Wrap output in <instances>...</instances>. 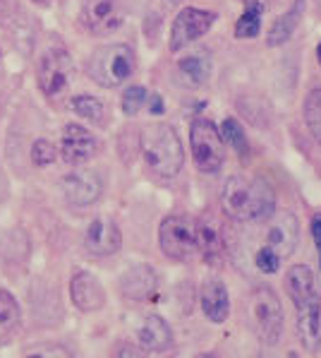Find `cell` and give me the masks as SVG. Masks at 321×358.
Wrapping results in <instances>:
<instances>
[{
	"mask_svg": "<svg viewBox=\"0 0 321 358\" xmlns=\"http://www.w3.org/2000/svg\"><path fill=\"white\" fill-rule=\"evenodd\" d=\"M221 207L235 222H262L276 212V190L262 176H230L221 192Z\"/></svg>",
	"mask_w": 321,
	"mask_h": 358,
	"instance_id": "cell-1",
	"label": "cell"
},
{
	"mask_svg": "<svg viewBox=\"0 0 321 358\" xmlns=\"http://www.w3.org/2000/svg\"><path fill=\"white\" fill-rule=\"evenodd\" d=\"M285 291L297 308V337L309 354L321 346V296L314 286L312 269L295 264L285 274Z\"/></svg>",
	"mask_w": 321,
	"mask_h": 358,
	"instance_id": "cell-2",
	"label": "cell"
},
{
	"mask_svg": "<svg viewBox=\"0 0 321 358\" xmlns=\"http://www.w3.org/2000/svg\"><path fill=\"white\" fill-rule=\"evenodd\" d=\"M140 147L147 166L160 178H173L180 173L185 154H182L180 137L173 125L149 123L140 135Z\"/></svg>",
	"mask_w": 321,
	"mask_h": 358,
	"instance_id": "cell-3",
	"label": "cell"
},
{
	"mask_svg": "<svg viewBox=\"0 0 321 358\" xmlns=\"http://www.w3.org/2000/svg\"><path fill=\"white\" fill-rule=\"evenodd\" d=\"M137 68V56L127 43H108L91 53L87 63V73L96 85L113 90L120 87L125 80H130Z\"/></svg>",
	"mask_w": 321,
	"mask_h": 358,
	"instance_id": "cell-4",
	"label": "cell"
},
{
	"mask_svg": "<svg viewBox=\"0 0 321 358\" xmlns=\"http://www.w3.org/2000/svg\"><path fill=\"white\" fill-rule=\"evenodd\" d=\"M250 313L254 322V332L262 339V344L276 346L283 334V308L281 301L269 286H257L250 294Z\"/></svg>",
	"mask_w": 321,
	"mask_h": 358,
	"instance_id": "cell-5",
	"label": "cell"
},
{
	"mask_svg": "<svg viewBox=\"0 0 321 358\" xmlns=\"http://www.w3.org/2000/svg\"><path fill=\"white\" fill-rule=\"evenodd\" d=\"M158 245L163 250V255L170 257V260L185 262L197 257V222L190 217H178V214L165 217L158 229Z\"/></svg>",
	"mask_w": 321,
	"mask_h": 358,
	"instance_id": "cell-6",
	"label": "cell"
},
{
	"mask_svg": "<svg viewBox=\"0 0 321 358\" xmlns=\"http://www.w3.org/2000/svg\"><path fill=\"white\" fill-rule=\"evenodd\" d=\"M190 145H192V157L202 173H216L221 171L225 162L223 152V140H221L218 128L207 118H197L190 128Z\"/></svg>",
	"mask_w": 321,
	"mask_h": 358,
	"instance_id": "cell-7",
	"label": "cell"
},
{
	"mask_svg": "<svg viewBox=\"0 0 321 358\" xmlns=\"http://www.w3.org/2000/svg\"><path fill=\"white\" fill-rule=\"evenodd\" d=\"M36 80H38V90L43 92V96L58 99L70 87V80H72L70 53L60 46L43 53V58L38 60Z\"/></svg>",
	"mask_w": 321,
	"mask_h": 358,
	"instance_id": "cell-8",
	"label": "cell"
},
{
	"mask_svg": "<svg viewBox=\"0 0 321 358\" xmlns=\"http://www.w3.org/2000/svg\"><path fill=\"white\" fill-rule=\"evenodd\" d=\"M214 22H216V15L209 13V10H199V8L180 10L178 17L173 22V29H170V51L178 53L187 43L204 36L211 29Z\"/></svg>",
	"mask_w": 321,
	"mask_h": 358,
	"instance_id": "cell-9",
	"label": "cell"
},
{
	"mask_svg": "<svg viewBox=\"0 0 321 358\" xmlns=\"http://www.w3.org/2000/svg\"><path fill=\"white\" fill-rule=\"evenodd\" d=\"M82 20H84V24L89 27V31H94V34H113L125 22L123 0H84Z\"/></svg>",
	"mask_w": 321,
	"mask_h": 358,
	"instance_id": "cell-10",
	"label": "cell"
},
{
	"mask_svg": "<svg viewBox=\"0 0 321 358\" xmlns=\"http://www.w3.org/2000/svg\"><path fill=\"white\" fill-rule=\"evenodd\" d=\"M60 190H63L65 200L75 207H87L101 197L103 192V180L96 171L77 169L72 173L60 178Z\"/></svg>",
	"mask_w": 321,
	"mask_h": 358,
	"instance_id": "cell-11",
	"label": "cell"
},
{
	"mask_svg": "<svg viewBox=\"0 0 321 358\" xmlns=\"http://www.w3.org/2000/svg\"><path fill=\"white\" fill-rule=\"evenodd\" d=\"M269 219H271V224L267 229V248H271L281 260H283V257H290L297 248V241H300L295 214L274 212Z\"/></svg>",
	"mask_w": 321,
	"mask_h": 358,
	"instance_id": "cell-12",
	"label": "cell"
},
{
	"mask_svg": "<svg viewBox=\"0 0 321 358\" xmlns=\"http://www.w3.org/2000/svg\"><path fill=\"white\" fill-rule=\"evenodd\" d=\"M98 142L87 128L77 123L65 125L63 130V142H60V154L68 164H84L96 154Z\"/></svg>",
	"mask_w": 321,
	"mask_h": 358,
	"instance_id": "cell-13",
	"label": "cell"
},
{
	"mask_svg": "<svg viewBox=\"0 0 321 358\" xmlns=\"http://www.w3.org/2000/svg\"><path fill=\"white\" fill-rule=\"evenodd\" d=\"M120 245H123V236H120V229L110 219H96V222L89 224L84 236V248L89 255L94 257L113 255V252L120 250Z\"/></svg>",
	"mask_w": 321,
	"mask_h": 358,
	"instance_id": "cell-14",
	"label": "cell"
},
{
	"mask_svg": "<svg viewBox=\"0 0 321 358\" xmlns=\"http://www.w3.org/2000/svg\"><path fill=\"white\" fill-rule=\"evenodd\" d=\"M70 296L75 301V306L84 313L101 310L103 303H106V294H103V286L94 274L89 272H77L70 282Z\"/></svg>",
	"mask_w": 321,
	"mask_h": 358,
	"instance_id": "cell-15",
	"label": "cell"
},
{
	"mask_svg": "<svg viewBox=\"0 0 321 358\" xmlns=\"http://www.w3.org/2000/svg\"><path fill=\"white\" fill-rule=\"evenodd\" d=\"M197 243H199V255L207 262H221L225 255V241H223V229L214 217L204 214L202 219H197Z\"/></svg>",
	"mask_w": 321,
	"mask_h": 358,
	"instance_id": "cell-16",
	"label": "cell"
},
{
	"mask_svg": "<svg viewBox=\"0 0 321 358\" xmlns=\"http://www.w3.org/2000/svg\"><path fill=\"white\" fill-rule=\"evenodd\" d=\"M156 286H158V277L149 264L130 267L123 274V279H120V291L130 301H149L156 294Z\"/></svg>",
	"mask_w": 321,
	"mask_h": 358,
	"instance_id": "cell-17",
	"label": "cell"
},
{
	"mask_svg": "<svg viewBox=\"0 0 321 358\" xmlns=\"http://www.w3.org/2000/svg\"><path fill=\"white\" fill-rule=\"evenodd\" d=\"M199 303H202V313L207 315V320L214 324H221L228 320L230 315V296L223 282L218 279H209L202 286V294H199Z\"/></svg>",
	"mask_w": 321,
	"mask_h": 358,
	"instance_id": "cell-18",
	"label": "cell"
},
{
	"mask_svg": "<svg viewBox=\"0 0 321 358\" xmlns=\"http://www.w3.org/2000/svg\"><path fill=\"white\" fill-rule=\"evenodd\" d=\"M140 346L144 351L163 354L173 346V329L160 315H149L140 329Z\"/></svg>",
	"mask_w": 321,
	"mask_h": 358,
	"instance_id": "cell-19",
	"label": "cell"
},
{
	"mask_svg": "<svg viewBox=\"0 0 321 358\" xmlns=\"http://www.w3.org/2000/svg\"><path fill=\"white\" fill-rule=\"evenodd\" d=\"M178 75L185 87H202L211 77V58L209 53H192L178 63Z\"/></svg>",
	"mask_w": 321,
	"mask_h": 358,
	"instance_id": "cell-20",
	"label": "cell"
},
{
	"mask_svg": "<svg viewBox=\"0 0 321 358\" xmlns=\"http://www.w3.org/2000/svg\"><path fill=\"white\" fill-rule=\"evenodd\" d=\"M302 8H304V3L302 0H297V3L292 5L285 15H281V17L274 22V27H271V31H269V38H267L269 46H281V43H285L288 38L292 36L297 22H300V17H302Z\"/></svg>",
	"mask_w": 321,
	"mask_h": 358,
	"instance_id": "cell-21",
	"label": "cell"
},
{
	"mask_svg": "<svg viewBox=\"0 0 321 358\" xmlns=\"http://www.w3.org/2000/svg\"><path fill=\"white\" fill-rule=\"evenodd\" d=\"M262 15L264 5L259 0H247V8L242 13V17L235 24V36L237 38H254L262 29Z\"/></svg>",
	"mask_w": 321,
	"mask_h": 358,
	"instance_id": "cell-22",
	"label": "cell"
},
{
	"mask_svg": "<svg viewBox=\"0 0 321 358\" xmlns=\"http://www.w3.org/2000/svg\"><path fill=\"white\" fill-rule=\"evenodd\" d=\"M20 306L10 291L0 289V337H10L20 327Z\"/></svg>",
	"mask_w": 321,
	"mask_h": 358,
	"instance_id": "cell-23",
	"label": "cell"
},
{
	"mask_svg": "<svg viewBox=\"0 0 321 358\" xmlns=\"http://www.w3.org/2000/svg\"><path fill=\"white\" fill-rule=\"evenodd\" d=\"M70 108L77 115H82V118L91 120V123H96V125L106 123V106H103V103L98 101L96 96H91V94H77V96H72L70 99Z\"/></svg>",
	"mask_w": 321,
	"mask_h": 358,
	"instance_id": "cell-24",
	"label": "cell"
},
{
	"mask_svg": "<svg viewBox=\"0 0 321 358\" xmlns=\"http://www.w3.org/2000/svg\"><path fill=\"white\" fill-rule=\"evenodd\" d=\"M304 123L314 140L321 142V90H312L304 99Z\"/></svg>",
	"mask_w": 321,
	"mask_h": 358,
	"instance_id": "cell-25",
	"label": "cell"
},
{
	"mask_svg": "<svg viewBox=\"0 0 321 358\" xmlns=\"http://www.w3.org/2000/svg\"><path fill=\"white\" fill-rule=\"evenodd\" d=\"M221 140L228 142L232 150H237L240 154H247V150H250V147H247L245 130H242V125L237 123L235 118L223 120V125H221Z\"/></svg>",
	"mask_w": 321,
	"mask_h": 358,
	"instance_id": "cell-26",
	"label": "cell"
},
{
	"mask_svg": "<svg viewBox=\"0 0 321 358\" xmlns=\"http://www.w3.org/2000/svg\"><path fill=\"white\" fill-rule=\"evenodd\" d=\"M147 90L144 87H127L125 94H123V101H120V106H123V113L125 115H137L142 111V106L147 103Z\"/></svg>",
	"mask_w": 321,
	"mask_h": 358,
	"instance_id": "cell-27",
	"label": "cell"
},
{
	"mask_svg": "<svg viewBox=\"0 0 321 358\" xmlns=\"http://www.w3.org/2000/svg\"><path fill=\"white\" fill-rule=\"evenodd\" d=\"M55 159H58V150H55L53 142H48V140L34 142V147H31V162H34L36 166H48Z\"/></svg>",
	"mask_w": 321,
	"mask_h": 358,
	"instance_id": "cell-28",
	"label": "cell"
},
{
	"mask_svg": "<svg viewBox=\"0 0 321 358\" xmlns=\"http://www.w3.org/2000/svg\"><path fill=\"white\" fill-rule=\"evenodd\" d=\"M254 262H257V267L262 269L264 274H271V272H276V269H278L281 257L276 255L271 248H262V250L257 252V257H254Z\"/></svg>",
	"mask_w": 321,
	"mask_h": 358,
	"instance_id": "cell-29",
	"label": "cell"
},
{
	"mask_svg": "<svg viewBox=\"0 0 321 358\" xmlns=\"http://www.w3.org/2000/svg\"><path fill=\"white\" fill-rule=\"evenodd\" d=\"M27 358H72V354L58 344H41L34 354H29Z\"/></svg>",
	"mask_w": 321,
	"mask_h": 358,
	"instance_id": "cell-30",
	"label": "cell"
},
{
	"mask_svg": "<svg viewBox=\"0 0 321 358\" xmlns=\"http://www.w3.org/2000/svg\"><path fill=\"white\" fill-rule=\"evenodd\" d=\"M115 358H149V356L142 346H135V344H130V341H123V344L118 346V351H115Z\"/></svg>",
	"mask_w": 321,
	"mask_h": 358,
	"instance_id": "cell-31",
	"label": "cell"
},
{
	"mask_svg": "<svg viewBox=\"0 0 321 358\" xmlns=\"http://www.w3.org/2000/svg\"><path fill=\"white\" fill-rule=\"evenodd\" d=\"M309 229H312V238H314V243H317V250H319V267H321V214H317V217L312 219Z\"/></svg>",
	"mask_w": 321,
	"mask_h": 358,
	"instance_id": "cell-32",
	"label": "cell"
},
{
	"mask_svg": "<svg viewBox=\"0 0 321 358\" xmlns=\"http://www.w3.org/2000/svg\"><path fill=\"white\" fill-rule=\"evenodd\" d=\"M149 99V108H151V113H160L163 111V99H160L158 94H151V96H147Z\"/></svg>",
	"mask_w": 321,
	"mask_h": 358,
	"instance_id": "cell-33",
	"label": "cell"
},
{
	"mask_svg": "<svg viewBox=\"0 0 321 358\" xmlns=\"http://www.w3.org/2000/svg\"><path fill=\"white\" fill-rule=\"evenodd\" d=\"M197 358H221V356H216V354H199Z\"/></svg>",
	"mask_w": 321,
	"mask_h": 358,
	"instance_id": "cell-34",
	"label": "cell"
},
{
	"mask_svg": "<svg viewBox=\"0 0 321 358\" xmlns=\"http://www.w3.org/2000/svg\"><path fill=\"white\" fill-rule=\"evenodd\" d=\"M34 3H36V5H48L51 0H34Z\"/></svg>",
	"mask_w": 321,
	"mask_h": 358,
	"instance_id": "cell-35",
	"label": "cell"
},
{
	"mask_svg": "<svg viewBox=\"0 0 321 358\" xmlns=\"http://www.w3.org/2000/svg\"><path fill=\"white\" fill-rule=\"evenodd\" d=\"M317 58H319V65H321V43H319V48H317Z\"/></svg>",
	"mask_w": 321,
	"mask_h": 358,
	"instance_id": "cell-36",
	"label": "cell"
},
{
	"mask_svg": "<svg viewBox=\"0 0 321 358\" xmlns=\"http://www.w3.org/2000/svg\"><path fill=\"white\" fill-rule=\"evenodd\" d=\"M170 3H180V0H170Z\"/></svg>",
	"mask_w": 321,
	"mask_h": 358,
	"instance_id": "cell-37",
	"label": "cell"
}]
</instances>
